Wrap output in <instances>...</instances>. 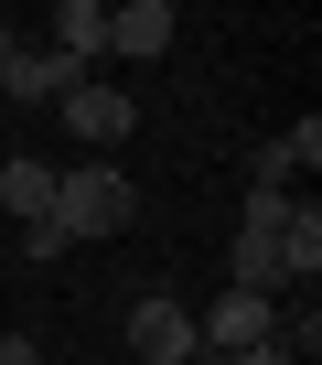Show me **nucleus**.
Segmentation results:
<instances>
[{"mask_svg": "<svg viewBox=\"0 0 322 365\" xmlns=\"http://www.w3.org/2000/svg\"><path fill=\"white\" fill-rule=\"evenodd\" d=\"M279 269H290V290L322 279V205H290V226H279Z\"/></svg>", "mask_w": 322, "mask_h": 365, "instance_id": "obj_11", "label": "nucleus"}, {"mask_svg": "<svg viewBox=\"0 0 322 365\" xmlns=\"http://www.w3.org/2000/svg\"><path fill=\"white\" fill-rule=\"evenodd\" d=\"M0 365H43V354H33V333H0Z\"/></svg>", "mask_w": 322, "mask_h": 365, "instance_id": "obj_15", "label": "nucleus"}, {"mask_svg": "<svg viewBox=\"0 0 322 365\" xmlns=\"http://www.w3.org/2000/svg\"><path fill=\"white\" fill-rule=\"evenodd\" d=\"M311 161H322V118H290L279 140L247 150V194H290V172H311Z\"/></svg>", "mask_w": 322, "mask_h": 365, "instance_id": "obj_5", "label": "nucleus"}, {"mask_svg": "<svg viewBox=\"0 0 322 365\" xmlns=\"http://www.w3.org/2000/svg\"><path fill=\"white\" fill-rule=\"evenodd\" d=\"M0 205H11L22 226H33V215H54V161H33V150H11V161H0Z\"/></svg>", "mask_w": 322, "mask_h": 365, "instance_id": "obj_10", "label": "nucleus"}, {"mask_svg": "<svg viewBox=\"0 0 322 365\" xmlns=\"http://www.w3.org/2000/svg\"><path fill=\"white\" fill-rule=\"evenodd\" d=\"M76 86H86V76H76L54 43H33V33H22L11 54H0V108H65Z\"/></svg>", "mask_w": 322, "mask_h": 365, "instance_id": "obj_4", "label": "nucleus"}, {"mask_svg": "<svg viewBox=\"0 0 322 365\" xmlns=\"http://www.w3.org/2000/svg\"><path fill=\"white\" fill-rule=\"evenodd\" d=\"M65 129H76V140H86V150H97V161H108V150H118V140H129V129H140V108H129V97H118V86H97V76H86V86H76V97H65Z\"/></svg>", "mask_w": 322, "mask_h": 365, "instance_id": "obj_6", "label": "nucleus"}, {"mask_svg": "<svg viewBox=\"0 0 322 365\" xmlns=\"http://www.w3.org/2000/svg\"><path fill=\"white\" fill-rule=\"evenodd\" d=\"M172 33H183V11H172V0H118V11H108V54H129V65L172 54Z\"/></svg>", "mask_w": 322, "mask_h": 365, "instance_id": "obj_7", "label": "nucleus"}, {"mask_svg": "<svg viewBox=\"0 0 322 365\" xmlns=\"http://www.w3.org/2000/svg\"><path fill=\"white\" fill-rule=\"evenodd\" d=\"M11 43H22V33H11V11H0V54H11Z\"/></svg>", "mask_w": 322, "mask_h": 365, "instance_id": "obj_16", "label": "nucleus"}, {"mask_svg": "<svg viewBox=\"0 0 322 365\" xmlns=\"http://www.w3.org/2000/svg\"><path fill=\"white\" fill-rule=\"evenodd\" d=\"M129 354L140 365H194V301L183 290H140L129 301Z\"/></svg>", "mask_w": 322, "mask_h": 365, "instance_id": "obj_3", "label": "nucleus"}, {"mask_svg": "<svg viewBox=\"0 0 322 365\" xmlns=\"http://www.w3.org/2000/svg\"><path fill=\"white\" fill-rule=\"evenodd\" d=\"M226 290H258V301H279V290H290V269H279V237H237V247H226Z\"/></svg>", "mask_w": 322, "mask_h": 365, "instance_id": "obj_9", "label": "nucleus"}, {"mask_svg": "<svg viewBox=\"0 0 322 365\" xmlns=\"http://www.w3.org/2000/svg\"><path fill=\"white\" fill-rule=\"evenodd\" d=\"M290 205H301V194H247V205H237V237H279Z\"/></svg>", "mask_w": 322, "mask_h": 365, "instance_id": "obj_12", "label": "nucleus"}, {"mask_svg": "<svg viewBox=\"0 0 322 365\" xmlns=\"http://www.w3.org/2000/svg\"><path fill=\"white\" fill-rule=\"evenodd\" d=\"M215 365H290V344L269 333V344H247V354H215Z\"/></svg>", "mask_w": 322, "mask_h": 365, "instance_id": "obj_14", "label": "nucleus"}, {"mask_svg": "<svg viewBox=\"0 0 322 365\" xmlns=\"http://www.w3.org/2000/svg\"><path fill=\"white\" fill-rule=\"evenodd\" d=\"M65 247H76V237H65V226H54V215H33V226H22V258H33V269H54V258H65Z\"/></svg>", "mask_w": 322, "mask_h": 365, "instance_id": "obj_13", "label": "nucleus"}, {"mask_svg": "<svg viewBox=\"0 0 322 365\" xmlns=\"http://www.w3.org/2000/svg\"><path fill=\"white\" fill-rule=\"evenodd\" d=\"M43 33H54V54H65L76 76H97V54H108V0H65Z\"/></svg>", "mask_w": 322, "mask_h": 365, "instance_id": "obj_8", "label": "nucleus"}, {"mask_svg": "<svg viewBox=\"0 0 322 365\" xmlns=\"http://www.w3.org/2000/svg\"><path fill=\"white\" fill-rule=\"evenodd\" d=\"M129 215H140V194H129V172H118V161H76V172H54V226H65L76 247L118 237Z\"/></svg>", "mask_w": 322, "mask_h": 365, "instance_id": "obj_1", "label": "nucleus"}, {"mask_svg": "<svg viewBox=\"0 0 322 365\" xmlns=\"http://www.w3.org/2000/svg\"><path fill=\"white\" fill-rule=\"evenodd\" d=\"M0 118H11V108H0Z\"/></svg>", "mask_w": 322, "mask_h": 365, "instance_id": "obj_17", "label": "nucleus"}, {"mask_svg": "<svg viewBox=\"0 0 322 365\" xmlns=\"http://www.w3.org/2000/svg\"><path fill=\"white\" fill-rule=\"evenodd\" d=\"M269 333H279V301H258V290H215V312H194V365L247 354V344H269Z\"/></svg>", "mask_w": 322, "mask_h": 365, "instance_id": "obj_2", "label": "nucleus"}]
</instances>
